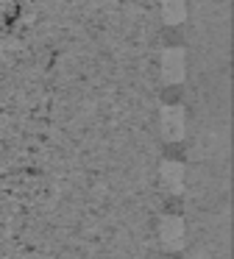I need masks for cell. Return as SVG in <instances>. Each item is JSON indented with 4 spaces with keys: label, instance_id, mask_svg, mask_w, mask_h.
Returning a JSON list of instances; mask_svg holds the SVG:
<instances>
[{
    "label": "cell",
    "instance_id": "obj_1",
    "mask_svg": "<svg viewBox=\"0 0 234 259\" xmlns=\"http://www.w3.org/2000/svg\"><path fill=\"white\" fill-rule=\"evenodd\" d=\"M162 75H165V81L184 78V51L181 48H167L162 53Z\"/></svg>",
    "mask_w": 234,
    "mask_h": 259
},
{
    "label": "cell",
    "instance_id": "obj_2",
    "mask_svg": "<svg viewBox=\"0 0 234 259\" xmlns=\"http://www.w3.org/2000/svg\"><path fill=\"white\" fill-rule=\"evenodd\" d=\"M162 131H165L167 140H181L184 134V112L176 106L162 109Z\"/></svg>",
    "mask_w": 234,
    "mask_h": 259
},
{
    "label": "cell",
    "instance_id": "obj_3",
    "mask_svg": "<svg viewBox=\"0 0 234 259\" xmlns=\"http://www.w3.org/2000/svg\"><path fill=\"white\" fill-rule=\"evenodd\" d=\"M184 240V223L178 218H165L162 220V242L167 248H178Z\"/></svg>",
    "mask_w": 234,
    "mask_h": 259
},
{
    "label": "cell",
    "instance_id": "obj_4",
    "mask_svg": "<svg viewBox=\"0 0 234 259\" xmlns=\"http://www.w3.org/2000/svg\"><path fill=\"white\" fill-rule=\"evenodd\" d=\"M162 181L170 192H181L184 190V167L178 162H165L162 164Z\"/></svg>",
    "mask_w": 234,
    "mask_h": 259
},
{
    "label": "cell",
    "instance_id": "obj_5",
    "mask_svg": "<svg viewBox=\"0 0 234 259\" xmlns=\"http://www.w3.org/2000/svg\"><path fill=\"white\" fill-rule=\"evenodd\" d=\"M162 14H165V23H181L187 17V3L184 0H162Z\"/></svg>",
    "mask_w": 234,
    "mask_h": 259
}]
</instances>
